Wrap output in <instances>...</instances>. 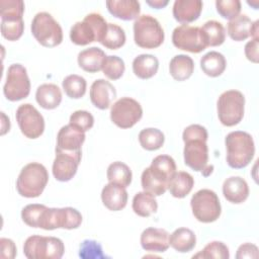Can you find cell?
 Returning <instances> with one entry per match:
<instances>
[{"label":"cell","instance_id":"6da1fadb","mask_svg":"<svg viewBox=\"0 0 259 259\" xmlns=\"http://www.w3.org/2000/svg\"><path fill=\"white\" fill-rule=\"evenodd\" d=\"M207 131L200 124H190L184 128L182 139L184 142V163L194 171L202 172L208 176L212 166H207L208 148L206 145Z\"/></svg>","mask_w":259,"mask_h":259},{"label":"cell","instance_id":"7a4b0ae2","mask_svg":"<svg viewBox=\"0 0 259 259\" xmlns=\"http://www.w3.org/2000/svg\"><path fill=\"white\" fill-rule=\"evenodd\" d=\"M175 173L176 164L174 159L168 155H159L143 171L141 176L142 187L144 191L160 196L168 189L169 182Z\"/></svg>","mask_w":259,"mask_h":259},{"label":"cell","instance_id":"3957f363","mask_svg":"<svg viewBox=\"0 0 259 259\" xmlns=\"http://www.w3.org/2000/svg\"><path fill=\"white\" fill-rule=\"evenodd\" d=\"M227 163L231 168H245L253 159L255 145L250 134L243 131L231 132L225 139Z\"/></svg>","mask_w":259,"mask_h":259},{"label":"cell","instance_id":"277c9868","mask_svg":"<svg viewBox=\"0 0 259 259\" xmlns=\"http://www.w3.org/2000/svg\"><path fill=\"white\" fill-rule=\"evenodd\" d=\"M49 181V174L47 168L36 162L25 165L16 180L17 192L27 198L39 196Z\"/></svg>","mask_w":259,"mask_h":259},{"label":"cell","instance_id":"5b68a950","mask_svg":"<svg viewBox=\"0 0 259 259\" xmlns=\"http://www.w3.org/2000/svg\"><path fill=\"white\" fill-rule=\"evenodd\" d=\"M107 24L103 16L92 12L87 14L82 21L76 22L70 29V38L72 42L78 46H86L92 41L101 42Z\"/></svg>","mask_w":259,"mask_h":259},{"label":"cell","instance_id":"8992f818","mask_svg":"<svg viewBox=\"0 0 259 259\" xmlns=\"http://www.w3.org/2000/svg\"><path fill=\"white\" fill-rule=\"evenodd\" d=\"M64 252L63 241L56 237L32 235L23 245V253L28 259H60Z\"/></svg>","mask_w":259,"mask_h":259},{"label":"cell","instance_id":"52a82bcc","mask_svg":"<svg viewBox=\"0 0 259 259\" xmlns=\"http://www.w3.org/2000/svg\"><path fill=\"white\" fill-rule=\"evenodd\" d=\"M31 33L44 47L54 48L63 40L61 25L49 12H38L31 21Z\"/></svg>","mask_w":259,"mask_h":259},{"label":"cell","instance_id":"ba28073f","mask_svg":"<svg viewBox=\"0 0 259 259\" xmlns=\"http://www.w3.org/2000/svg\"><path fill=\"white\" fill-rule=\"evenodd\" d=\"M218 116L222 124L226 126H234L238 124L245 110V97L238 90H228L223 92L217 103Z\"/></svg>","mask_w":259,"mask_h":259},{"label":"cell","instance_id":"9c48e42d","mask_svg":"<svg viewBox=\"0 0 259 259\" xmlns=\"http://www.w3.org/2000/svg\"><path fill=\"white\" fill-rule=\"evenodd\" d=\"M134 39L143 49H155L164 41V30L151 15H141L134 22Z\"/></svg>","mask_w":259,"mask_h":259},{"label":"cell","instance_id":"30bf717a","mask_svg":"<svg viewBox=\"0 0 259 259\" xmlns=\"http://www.w3.org/2000/svg\"><path fill=\"white\" fill-rule=\"evenodd\" d=\"M190 205L194 218L205 224L217 221L222 212L220 199L210 189H200L195 192L191 197Z\"/></svg>","mask_w":259,"mask_h":259},{"label":"cell","instance_id":"8fae6325","mask_svg":"<svg viewBox=\"0 0 259 259\" xmlns=\"http://www.w3.org/2000/svg\"><path fill=\"white\" fill-rule=\"evenodd\" d=\"M29 92L30 81L25 67H23L21 64L10 65L3 87L5 97L10 101H18L26 98Z\"/></svg>","mask_w":259,"mask_h":259},{"label":"cell","instance_id":"7c38bea8","mask_svg":"<svg viewBox=\"0 0 259 259\" xmlns=\"http://www.w3.org/2000/svg\"><path fill=\"white\" fill-rule=\"evenodd\" d=\"M82 223L81 213L73 207H48L45 211L40 229L51 231L55 229H77Z\"/></svg>","mask_w":259,"mask_h":259},{"label":"cell","instance_id":"4fadbf2b","mask_svg":"<svg viewBox=\"0 0 259 259\" xmlns=\"http://www.w3.org/2000/svg\"><path fill=\"white\" fill-rule=\"evenodd\" d=\"M142 116L143 108L141 104L131 97H121L116 100L110 108L111 121L121 128L134 126Z\"/></svg>","mask_w":259,"mask_h":259},{"label":"cell","instance_id":"5bb4252c","mask_svg":"<svg viewBox=\"0 0 259 259\" xmlns=\"http://www.w3.org/2000/svg\"><path fill=\"white\" fill-rule=\"evenodd\" d=\"M172 42L177 49L194 54L200 53L207 48L201 27L188 24H181L174 28Z\"/></svg>","mask_w":259,"mask_h":259},{"label":"cell","instance_id":"9a60e30c","mask_svg":"<svg viewBox=\"0 0 259 259\" xmlns=\"http://www.w3.org/2000/svg\"><path fill=\"white\" fill-rule=\"evenodd\" d=\"M16 121L21 133L28 139L40 137L45 131V119L30 103L21 104L16 110Z\"/></svg>","mask_w":259,"mask_h":259},{"label":"cell","instance_id":"2e32d148","mask_svg":"<svg viewBox=\"0 0 259 259\" xmlns=\"http://www.w3.org/2000/svg\"><path fill=\"white\" fill-rule=\"evenodd\" d=\"M85 138V133L72 124L69 123L64 125L60 128L57 135L56 151L81 155V147Z\"/></svg>","mask_w":259,"mask_h":259},{"label":"cell","instance_id":"e0dca14e","mask_svg":"<svg viewBox=\"0 0 259 259\" xmlns=\"http://www.w3.org/2000/svg\"><path fill=\"white\" fill-rule=\"evenodd\" d=\"M80 162L81 155L56 151V157L53 163L54 177L61 182L71 180L75 176Z\"/></svg>","mask_w":259,"mask_h":259},{"label":"cell","instance_id":"ac0fdd59","mask_svg":"<svg viewBox=\"0 0 259 259\" xmlns=\"http://www.w3.org/2000/svg\"><path fill=\"white\" fill-rule=\"evenodd\" d=\"M116 97L114 86L104 79L95 80L90 87V100L92 104L104 110L111 105V102Z\"/></svg>","mask_w":259,"mask_h":259},{"label":"cell","instance_id":"d6986e66","mask_svg":"<svg viewBox=\"0 0 259 259\" xmlns=\"http://www.w3.org/2000/svg\"><path fill=\"white\" fill-rule=\"evenodd\" d=\"M141 246L149 252L163 253L169 248V234L164 229L147 228L141 234Z\"/></svg>","mask_w":259,"mask_h":259},{"label":"cell","instance_id":"ffe728a7","mask_svg":"<svg viewBox=\"0 0 259 259\" xmlns=\"http://www.w3.org/2000/svg\"><path fill=\"white\" fill-rule=\"evenodd\" d=\"M202 7L203 3L200 0H176L172 12L178 22L187 24L199 17Z\"/></svg>","mask_w":259,"mask_h":259},{"label":"cell","instance_id":"44dd1931","mask_svg":"<svg viewBox=\"0 0 259 259\" xmlns=\"http://www.w3.org/2000/svg\"><path fill=\"white\" fill-rule=\"evenodd\" d=\"M223 194L228 201L239 204L248 198L249 186L242 177L232 176L224 181Z\"/></svg>","mask_w":259,"mask_h":259},{"label":"cell","instance_id":"7402d4cb","mask_svg":"<svg viewBox=\"0 0 259 259\" xmlns=\"http://www.w3.org/2000/svg\"><path fill=\"white\" fill-rule=\"evenodd\" d=\"M101 200L109 210L117 211L124 208L127 202L125 187L109 182L102 188Z\"/></svg>","mask_w":259,"mask_h":259},{"label":"cell","instance_id":"603a6c76","mask_svg":"<svg viewBox=\"0 0 259 259\" xmlns=\"http://www.w3.org/2000/svg\"><path fill=\"white\" fill-rule=\"evenodd\" d=\"M106 7L110 14L122 20L138 18L141 12V5L136 0H108Z\"/></svg>","mask_w":259,"mask_h":259},{"label":"cell","instance_id":"cb8c5ba5","mask_svg":"<svg viewBox=\"0 0 259 259\" xmlns=\"http://www.w3.org/2000/svg\"><path fill=\"white\" fill-rule=\"evenodd\" d=\"M106 58L105 53L97 48L91 47L89 49H85L78 54V65L81 69L89 73H96L102 70L103 62Z\"/></svg>","mask_w":259,"mask_h":259},{"label":"cell","instance_id":"d4e9b609","mask_svg":"<svg viewBox=\"0 0 259 259\" xmlns=\"http://www.w3.org/2000/svg\"><path fill=\"white\" fill-rule=\"evenodd\" d=\"M35 99L42 108L54 109L62 101V92L56 84H41L36 89Z\"/></svg>","mask_w":259,"mask_h":259},{"label":"cell","instance_id":"484cf974","mask_svg":"<svg viewBox=\"0 0 259 259\" xmlns=\"http://www.w3.org/2000/svg\"><path fill=\"white\" fill-rule=\"evenodd\" d=\"M159 69L158 59L151 54H142L133 61V72L140 79L152 78Z\"/></svg>","mask_w":259,"mask_h":259},{"label":"cell","instance_id":"4316f807","mask_svg":"<svg viewBox=\"0 0 259 259\" xmlns=\"http://www.w3.org/2000/svg\"><path fill=\"white\" fill-rule=\"evenodd\" d=\"M196 244L195 234L187 228H178L169 235V245L180 253L191 251Z\"/></svg>","mask_w":259,"mask_h":259},{"label":"cell","instance_id":"83f0119b","mask_svg":"<svg viewBox=\"0 0 259 259\" xmlns=\"http://www.w3.org/2000/svg\"><path fill=\"white\" fill-rule=\"evenodd\" d=\"M194 70L193 60L187 55L174 56L169 64L170 75L177 81H184L188 79Z\"/></svg>","mask_w":259,"mask_h":259},{"label":"cell","instance_id":"f1b7e54d","mask_svg":"<svg viewBox=\"0 0 259 259\" xmlns=\"http://www.w3.org/2000/svg\"><path fill=\"white\" fill-rule=\"evenodd\" d=\"M227 61L223 54L211 51L203 55L200 59V68L203 73L209 77L222 75L226 69Z\"/></svg>","mask_w":259,"mask_h":259},{"label":"cell","instance_id":"f546056e","mask_svg":"<svg viewBox=\"0 0 259 259\" xmlns=\"http://www.w3.org/2000/svg\"><path fill=\"white\" fill-rule=\"evenodd\" d=\"M253 21L246 15L241 14L230 20L228 23L227 31L229 36L236 40L242 41L251 36V28Z\"/></svg>","mask_w":259,"mask_h":259},{"label":"cell","instance_id":"4dcf8cb0","mask_svg":"<svg viewBox=\"0 0 259 259\" xmlns=\"http://www.w3.org/2000/svg\"><path fill=\"white\" fill-rule=\"evenodd\" d=\"M194 185L193 177L184 171H179L174 174L169 182L168 189L172 196L176 198H183L192 190Z\"/></svg>","mask_w":259,"mask_h":259},{"label":"cell","instance_id":"1f68e13d","mask_svg":"<svg viewBox=\"0 0 259 259\" xmlns=\"http://www.w3.org/2000/svg\"><path fill=\"white\" fill-rule=\"evenodd\" d=\"M132 206L134 212L143 218L150 217L158 209V203L155 195L147 191L138 192L133 198Z\"/></svg>","mask_w":259,"mask_h":259},{"label":"cell","instance_id":"d6a6232c","mask_svg":"<svg viewBox=\"0 0 259 259\" xmlns=\"http://www.w3.org/2000/svg\"><path fill=\"white\" fill-rule=\"evenodd\" d=\"M106 176L110 183L118 184L122 187H127L132 182L133 174L132 170L126 164L120 161H116L108 166Z\"/></svg>","mask_w":259,"mask_h":259},{"label":"cell","instance_id":"836d02e7","mask_svg":"<svg viewBox=\"0 0 259 259\" xmlns=\"http://www.w3.org/2000/svg\"><path fill=\"white\" fill-rule=\"evenodd\" d=\"M201 30L204 34L207 47H218L221 46L226 38V30L224 25L217 20L206 21Z\"/></svg>","mask_w":259,"mask_h":259},{"label":"cell","instance_id":"e575fe53","mask_svg":"<svg viewBox=\"0 0 259 259\" xmlns=\"http://www.w3.org/2000/svg\"><path fill=\"white\" fill-rule=\"evenodd\" d=\"M164 141V134L158 128H144L139 134V142L142 148L147 151H156L160 149L163 146Z\"/></svg>","mask_w":259,"mask_h":259},{"label":"cell","instance_id":"d590c367","mask_svg":"<svg viewBox=\"0 0 259 259\" xmlns=\"http://www.w3.org/2000/svg\"><path fill=\"white\" fill-rule=\"evenodd\" d=\"M62 86L67 96L73 99H79L84 96L87 83L82 76L72 74L63 80Z\"/></svg>","mask_w":259,"mask_h":259},{"label":"cell","instance_id":"8d00e7d4","mask_svg":"<svg viewBox=\"0 0 259 259\" xmlns=\"http://www.w3.org/2000/svg\"><path fill=\"white\" fill-rule=\"evenodd\" d=\"M125 42L124 30L117 24L108 23L106 32L101 40V45L109 50H117Z\"/></svg>","mask_w":259,"mask_h":259},{"label":"cell","instance_id":"74e56055","mask_svg":"<svg viewBox=\"0 0 259 259\" xmlns=\"http://www.w3.org/2000/svg\"><path fill=\"white\" fill-rule=\"evenodd\" d=\"M47 208L48 207L44 204H27L21 210V219L24 222V224L31 228H40L44 214Z\"/></svg>","mask_w":259,"mask_h":259},{"label":"cell","instance_id":"f35d334b","mask_svg":"<svg viewBox=\"0 0 259 259\" xmlns=\"http://www.w3.org/2000/svg\"><path fill=\"white\" fill-rule=\"evenodd\" d=\"M125 70L124 62L117 56H106L103 65L102 72L110 80L119 79Z\"/></svg>","mask_w":259,"mask_h":259},{"label":"cell","instance_id":"ab89813d","mask_svg":"<svg viewBox=\"0 0 259 259\" xmlns=\"http://www.w3.org/2000/svg\"><path fill=\"white\" fill-rule=\"evenodd\" d=\"M230 257L229 248L223 242L213 241L208 243L198 254L193 255V258H215V259H228Z\"/></svg>","mask_w":259,"mask_h":259},{"label":"cell","instance_id":"60d3db41","mask_svg":"<svg viewBox=\"0 0 259 259\" xmlns=\"http://www.w3.org/2000/svg\"><path fill=\"white\" fill-rule=\"evenodd\" d=\"M24 12L22 0H0L1 19H21Z\"/></svg>","mask_w":259,"mask_h":259},{"label":"cell","instance_id":"b9f144b4","mask_svg":"<svg viewBox=\"0 0 259 259\" xmlns=\"http://www.w3.org/2000/svg\"><path fill=\"white\" fill-rule=\"evenodd\" d=\"M24 30L23 19H1V34L8 40H17Z\"/></svg>","mask_w":259,"mask_h":259},{"label":"cell","instance_id":"7bdbcfd3","mask_svg":"<svg viewBox=\"0 0 259 259\" xmlns=\"http://www.w3.org/2000/svg\"><path fill=\"white\" fill-rule=\"evenodd\" d=\"M79 257L82 259H104L101 245L94 240H84L79 248Z\"/></svg>","mask_w":259,"mask_h":259},{"label":"cell","instance_id":"ee69618b","mask_svg":"<svg viewBox=\"0 0 259 259\" xmlns=\"http://www.w3.org/2000/svg\"><path fill=\"white\" fill-rule=\"evenodd\" d=\"M215 8L222 17L232 20L239 15L241 2L239 0H217Z\"/></svg>","mask_w":259,"mask_h":259},{"label":"cell","instance_id":"f6af8a7d","mask_svg":"<svg viewBox=\"0 0 259 259\" xmlns=\"http://www.w3.org/2000/svg\"><path fill=\"white\" fill-rule=\"evenodd\" d=\"M69 123L85 133L93 126L94 117L89 111L76 110L71 114Z\"/></svg>","mask_w":259,"mask_h":259},{"label":"cell","instance_id":"bcb514c9","mask_svg":"<svg viewBox=\"0 0 259 259\" xmlns=\"http://www.w3.org/2000/svg\"><path fill=\"white\" fill-rule=\"evenodd\" d=\"M0 257L2 259H13L16 256V246L14 242L7 238L0 239Z\"/></svg>","mask_w":259,"mask_h":259},{"label":"cell","instance_id":"7dc6e473","mask_svg":"<svg viewBox=\"0 0 259 259\" xmlns=\"http://www.w3.org/2000/svg\"><path fill=\"white\" fill-rule=\"evenodd\" d=\"M259 253H258V248L256 245L251 244V243H245L242 244L236 253V258L237 259H244V258H251V259H256L258 258Z\"/></svg>","mask_w":259,"mask_h":259},{"label":"cell","instance_id":"c3c4849f","mask_svg":"<svg viewBox=\"0 0 259 259\" xmlns=\"http://www.w3.org/2000/svg\"><path fill=\"white\" fill-rule=\"evenodd\" d=\"M245 55L249 61L253 63H258V38H253L246 44Z\"/></svg>","mask_w":259,"mask_h":259},{"label":"cell","instance_id":"681fc988","mask_svg":"<svg viewBox=\"0 0 259 259\" xmlns=\"http://www.w3.org/2000/svg\"><path fill=\"white\" fill-rule=\"evenodd\" d=\"M146 3L153 8L161 9V8H164L169 3V1L168 0H147Z\"/></svg>","mask_w":259,"mask_h":259},{"label":"cell","instance_id":"f907efd6","mask_svg":"<svg viewBox=\"0 0 259 259\" xmlns=\"http://www.w3.org/2000/svg\"><path fill=\"white\" fill-rule=\"evenodd\" d=\"M1 118H2V130H1V135H5L7 132H9L10 128V121L9 118L5 115L4 112H1Z\"/></svg>","mask_w":259,"mask_h":259},{"label":"cell","instance_id":"816d5d0a","mask_svg":"<svg viewBox=\"0 0 259 259\" xmlns=\"http://www.w3.org/2000/svg\"><path fill=\"white\" fill-rule=\"evenodd\" d=\"M258 23L259 21L256 20L253 22L252 24V28H251V36L253 38H258Z\"/></svg>","mask_w":259,"mask_h":259}]
</instances>
